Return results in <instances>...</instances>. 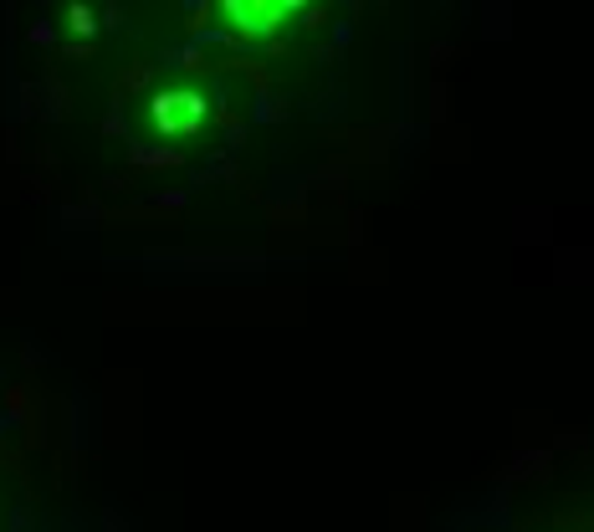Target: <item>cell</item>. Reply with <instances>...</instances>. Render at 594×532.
<instances>
[{"label":"cell","mask_w":594,"mask_h":532,"mask_svg":"<svg viewBox=\"0 0 594 532\" xmlns=\"http://www.w3.org/2000/svg\"><path fill=\"white\" fill-rule=\"evenodd\" d=\"M221 6H226V21L242 37H272L303 0H221Z\"/></svg>","instance_id":"6da1fadb"},{"label":"cell","mask_w":594,"mask_h":532,"mask_svg":"<svg viewBox=\"0 0 594 532\" xmlns=\"http://www.w3.org/2000/svg\"><path fill=\"white\" fill-rule=\"evenodd\" d=\"M205 123V98L201 93H164L154 98V129L170 139H185Z\"/></svg>","instance_id":"7a4b0ae2"}]
</instances>
